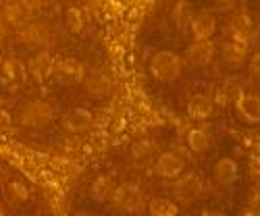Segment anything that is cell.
Segmentation results:
<instances>
[{
	"label": "cell",
	"mask_w": 260,
	"mask_h": 216,
	"mask_svg": "<svg viewBox=\"0 0 260 216\" xmlns=\"http://www.w3.org/2000/svg\"><path fill=\"white\" fill-rule=\"evenodd\" d=\"M183 71V60L179 54L162 50L156 52L150 60V73L156 81H175Z\"/></svg>",
	"instance_id": "obj_1"
},
{
	"label": "cell",
	"mask_w": 260,
	"mask_h": 216,
	"mask_svg": "<svg viewBox=\"0 0 260 216\" xmlns=\"http://www.w3.org/2000/svg\"><path fill=\"white\" fill-rule=\"evenodd\" d=\"M17 121L23 127H46L54 121V108L46 100H31L19 111Z\"/></svg>",
	"instance_id": "obj_2"
},
{
	"label": "cell",
	"mask_w": 260,
	"mask_h": 216,
	"mask_svg": "<svg viewBox=\"0 0 260 216\" xmlns=\"http://www.w3.org/2000/svg\"><path fill=\"white\" fill-rule=\"evenodd\" d=\"M204 191V183L200 179L198 172H181L177 179H173V196H175L179 202H196Z\"/></svg>",
	"instance_id": "obj_3"
},
{
	"label": "cell",
	"mask_w": 260,
	"mask_h": 216,
	"mask_svg": "<svg viewBox=\"0 0 260 216\" xmlns=\"http://www.w3.org/2000/svg\"><path fill=\"white\" fill-rule=\"evenodd\" d=\"M113 206L123 212V214H132V212H138L142 208V191L140 187L132 185V183H123V185H117L113 198H111Z\"/></svg>",
	"instance_id": "obj_4"
},
{
	"label": "cell",
	"mask_w": 260,
	"mask_h": 216,
	"mask_svg": "<svg viewBox=\"0 0 260 216\" xmlns=\"http://www.w3.org/2000/svg\"><path fill=\"white\" fill-rule=\"evenodd\" d=\"M27 79V73H25V67L23 62L15 56H9L0 62V83L5 85L7 90H17L21 85L25 83Z\"/></svg>",
	"instance_id": "obj_5"
},
{
	"label": "cell",
	"mask_w": 260,
	"mask_h": 216,
	"mask_svg": "<svg viewBox=\"0 0 260 216\" xmlns=\"http://www.w3.org/2000/svg\"><path fill=\"white\" fill-rule=\"evenodd\" d=\"M214 58V44L210 40H193L183 52V62L189 67H206Z\"/></svg>",
	"instance_id": "obj_6"
},
{
	"label": "cell",
	"mask_w": 260,
	"mask_h": 216,
	"mask_svg": "<svg viewBox=\"0 0 260 216\" xmlns=\"http://www.w3.org/2000/svg\"><path fill=\"white\" fill-rule=\"evenodd\" d=\"M54 79L60 83V85H77V83H83V77H85V69L83 64L75 58H64L60 62H54V71H52Z\"/></svg>",
	"instance_id": "obj_7"
},
{
	"label": "cell",
	"mask_w": 260,
	"mask_h": 216,
	"mask_svg": "<svg viewBox=\"0 0 260 216\" xmlns=\"http://www.w3.org/2000/svg\"><path fill=\"white\" fill-rule=\"evenodd\" d=\"M17 33L21 38V42H25L27 46H42L50 40V31L44 23H38V21H25L23 25L17 27Z\"/></svg>",
	"instance_id": "obj_8"
},
{
	"label": "cell",
	"mask_w": 260,
	"mask_h": 216,
	"mask_svg": "<svg viewBox=\"0 0 260 216\" xmlns=\"http://www.w3.org/2000/svg\"><path fill=\"white\" fill-rule=\"evenodd\" d=\"M94 117L88 108H71L69 113H64L62 119H60V125L64 131L69 133H81L85 129H90Z\"/></svg>",
	"instance_id": "obj_9"
},
{
	"label": "cell",
	"mask_w": 260,
	"mask_h": 216,
	"mask_svg": "<svg viewBox=\"0 0 260 216\" xmlns=\"http://www.w3.org/2000/svg\"><path fill=\"white\" fill-rule=\"evenodd\" d=\"M83 88L88 92V96L100 100V98H106L113 90V81L106 73L102 71H92V73H85L83 77Z\"/></svg>",
	"instance_id": "obj_10"
},
{
	"label": "cell",
	"mask_w": 260,
	"mask_h": 216,
	"mask_svg": "<svg viewBox=\"0 0 260 216\" xmlns=\"http://www.w3.org/2000/svg\"><path fill=\"white\" fill-rule=\"evenodd\" d=\"M189 29L193 33V40H210L216 31V19L210 11H200L196 15H191Z\"/></svg>",
	"instance_id": "obj_11"
},
{
	"label": "cell",
	"mask_w": 260,
	"mask_h": 216,
	"mask_svg": "<svg viewBox=\"0 0 260 216\" xmlns=\"http://www.w3.org/2000/svg\"><path fill=\"white\" fill-rule=\"evenodd\" d=\"M183 160L175 154V152H162L156 158L154 170L160 179H177L181 172H183Z\"/></svg>",
	"instance_id": "obj_12"
},
{
	"label": "cell",
	"mask_w": 260,
	"mask_h": 216,
	"mask_svg": "<svg viewBox=\"0 0 260 216\" xmlns=\"http://www.w3.org/2000/svg\"><path fill=\"white\" fill-rule=\"evenodd\" d=\"M223 58H225V64L229 69L244 67L246 58H248V42H237V40L227 42L225 48H223Z\"/></svg>",
	"instance_id": "obj_13"
},
{
	"label": "cell",
	"mask_w": 260,
	"mask_h": 216,
	"mask_svg": "<svg viewBox=\"0 0 260 216\" xmlns=\"http://www.w3.org/2000/svg\"><path fill=\"white\" fill-rule=\"evenodd\" d=\"M117 189V183L111 175H100L94 179V183L90 185V196L94 202H111L113 198V193Z\"/></svg>",
	"instance_id": "obj_14"
},
{
	"label": "cell",
	"mask_w": 260,
	"mask_h": 216,
	"mask_svg": "<svg viewBox=\"0 0 260 216\" xmlns=\"http://www.w3.org/2000/svg\"><path fill=\"white\" fill-rule=\"evenodd\" d=\"M242 98H244V85L237 79H227L223 83V88L219 90V94H216V102H219L223 108L235 106Z\"/></svg>",
	"instance_id": "obj_15"
},
{
	"label": "cell",
	"mask_w": 260,
	"mask_h": 216,
	"mask_svg": "<svg viewBox=\"0 0 260 216\" xmlns=\"http://www.w3.org/2000/svg\"><path fill=\"white\" fill-rule=\"evenodd\" d=\"M29 71H31V75L38 81H42V79H46L48 75H52V71H54V58H52V54L48 50L38 52L29 60Z\"/></svg>",
	"instance_id": "obj_16"
},
{
	"label": "cell",
	"mask_w": 260,
	"mask_h": 216,
	"mask_svg": "<svg viewBox=\"0 0 260 216\" xmlns=\"http://www.w3.org/2000/svg\"><path fill=\"white\" fill-rule=\"evenodd\" d=\"M237 115H240L246 123H258L260 121V98L254 94H244V98L235 104Z\"/></svg>",
	"instance_id": "obj_17"
},
{
	"label": "cell",
	"mask_w": 260,
	"mask_h": 216,
	"mask_svg": "<svg viewBox=\"0 0 260 216\" xmlns=\"http://www.w3.org/2000/svg\"><path fill=\"white\" fill-rule=\"evenodd\" d=\"M240 177V168H237V162L233 158H221L214 164V179L221 185H231Z\"/></svg>",
	"instance_id": "obj_18"
},
{
	"label": "cell",
	"mask_w": 260,
	"mask_h": 216,
	"mask_svg": "<svg viewBox=\"0 0 260 216\" xmlns=\"http://www.w3.org/2000/svg\"><path fill=\"white\" fill-rule=\"evenodd\" d=\"M187 113L193 119H208L214 113V104H212V100L208 96L196 94V96H191L189 102H187Z\"/></svg>",
	"instance_id": "obj_19"
},
{
	"label": "cell",
	"mask_w": 260,
	"mask_h": 216,
	"mask_svg": "<svg viewBox=\"0 0 260 216\" xmlns=\"http://www.w3.org/2000/svg\"><path fill=\"white\" fill-rule=\"evenodd\" d=\"M231 33H233V40H237V42H248L254 35L252 19L248 15H244V13L235 15L233 21H231Z\"/></svg>",
	"instance_id": "obj_20"
},
{
	"label": "cell",
	"mask_w": 260,
	"mask_h": 216,
	"mask_svg": "<svg viewBox=\"0 0 260 216\" xmlns=\"http://www.w3.org/2000/svg\"><path fill=\"white\" fill-rule=\"evenodd\" d=\"M187 146H189L191 152L204 154L212 146V137H210V133L206 131V129H189L187 131Z\"/></svg>",
	"instance_id": "obj_21"
},
{
	"label": "cell",
	"mask_w": 260,
	"mask_h": 216,
	"mask_svg": "<svg viewBox=\"0 0 260 216\" xmlns=\"http://www.w3.org/2000/svg\"><path fill=\"white\" fill-rule=\"evenodd\" d=\"M158 154V143L152 139H142L132 146V158L136 162H148Z\"/></svg>",
	"instance_id": "obj_22"
},
{
	"label": "cell",
	"mask_w": 260,
	"mask_h": 216,
	"mask_svg": "<svg viewBox=\"0 0 260 216\" xmlns=\"http://www.w3.org/2000/svg\"><path fill=\"white\" fill-rule=\"evenodd\" d=\"M148 214L150 216H179V208L175 202L167 198H154L148 202Z\"/></svg>",
	"instance_id": "obj_23"
},
{
	"label": "cell",
	"mask_w": 260,
	"mask_h": 216,
	"mask_svg": "<svg viewBox=\"0 0 260 216\" xmlns=\"http://www.w3.org/2000/svg\"><path fill=\"white\" fill-rule=\"evenodd\" d=\"M5 21L15 27L19 25H23L25 21H29L27 17V11H25V5H21V3H15V5H7L5 9Z\"/></svg>",
	"instance_id": "obj_24"
},
{
	"label": "cell",
	"mask_w": 260,
	"mask_h": 216,
	"mask_svg": "<svg viewBox=\"0 0 260 216\" xmlns=\"http://www.w3.org/2000/svg\"><path fill=\"white\" fill-rule=\"evenodd\" d=\"M64 25H67V29L71 33H79L83 29V25H85L83 13L77 7H69L67 11H64Z\"/></svg>",
	"instance_id": "obj_25"
},
{
	"label": "cell",
	"mask_w": 260,
	"mask_h": 216,
	"mask_svg": "<svg viewBox=\"0 0 260 216\" xmlns=\"http://www.w3.org/2000/svg\"><path fill=\"white\" fill-rule=\"evenodd\" d=\"M7 196H9V200H13L17 204H23L29 200V187L23 181H11L7 185Z\"/></svg>",
	"instance_id": "obj_26"
},
{
	"label": "cell",
	"mask_w": 260,
	"mask_h": 216,
	"mask_svg": "<svg viewBox=\"0 0 260 216\" xmlns=\"http://www.w3.org/2000/svg\"><path fill=\"white\" fill-rule=\"evenodd\" d=\"M173 17H175V23H177L179 27H183L185 23H189V19H191V11H189V5H185V3H179V5H177V9H175V13H173Z\"/></svg>",
	"instance_id": "obj_27"
},
{
	"label": "cell",
	"mask_w": 260,
	"mask_h": 216,
	"mask_svg": "<svg viewBox=\"0 0 260 216\" xmlns=\"http://www.w3.org/2000/svg\"><path fill=\"white\" fill-rule=\"evenodd\" d=\"M11 125H13V117H11V113H7L5 108H0V133H3V131H9Z\"/></svg>",
	"instance_id": "obj_28"
},
{
	"label": "cell",
	"mask_w": 260,
	"mask_h": 216,
	"mask_svg": "<svg viewBox=\"0 0 260 216\" xmlns=\"http://www.w3.org/2000/svg\"><path fill=\"white\" fill-rule=\"evenodd\" d=\"M200 216H225L221 210H216V208H208V210H204Z\"/></svg>",
	"instance_id": "obj_29"
},
{
	"label": "cell",
	"mask_w": 260,
	"mask_h": 216,
	"mask_svg": "<svg viewBox=\"0 0 260 216\" xmlns=\"http://www.w3.org/2000/svg\"><path fill=\"white\" fill-rule=\"evenodd\" d=\"M252 77H258V56L256 60H252Z\"/></svg>",
	"instance_id": "obj_30"
},
{
	"label": "cell",
	"mask_w": 260,
	"mask_h": 216,
	"mask_svg": "<svg viewBox=\"0 0 260 216\" xmlns=\"http://www.w3.org/2000/svg\"><path fill=\"white\" fill-rule=\"evenodd\" d=\"M0 216H5V208H3V204H0Z\"/></svg>",
	"instance_id": "obj_31"
}]
</instances>
